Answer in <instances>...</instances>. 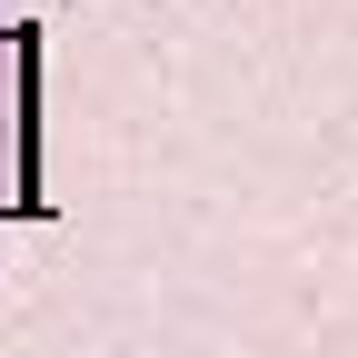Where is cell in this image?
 Wrapping results in <instances>:
<instances>
[{"label":"cell","mask_w":358,"mask_h":358,"mask_svg":"<svg viewBox=\"0 0 358 358\" xmlns=\"http://www.w3.org/2000/svg\"><path fill=\"white\" fill-rule=\"evenodd\" d=\"M0 199H10V30H0Z\"/></svg>","instance_id":"1"}]
</instances>
